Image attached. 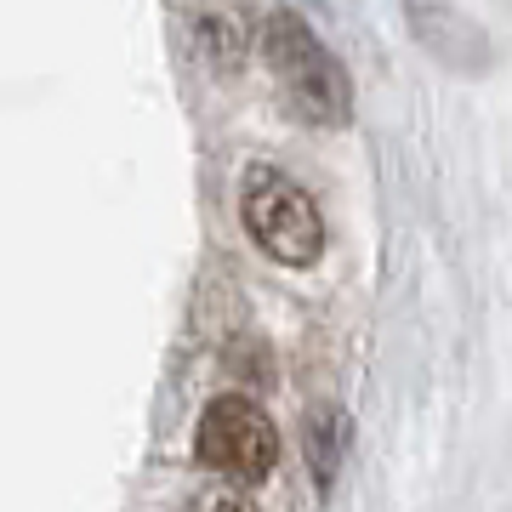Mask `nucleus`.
<instances>
[{"mask_svg":"<svg viewBox=\"0 0 512 512\" xmlns=\"http://www.w3.org/2000/svg\"><path fill=\"white\" fill-rule=\"evenodd\" d=\"M194 450L211 473L234 478V484H262L279 467V427L268 421V410L251 399H211L194 433Z\"/></svg>","mask_w":512,"mask_h":512,"instance_id":"7ed1b4c3","label":"nucleus"},{"mask_svg":"<svg viewBox=\"0 0 512 512\" xmlns=\"http://www.w3.org/2000/svg\"><path fill=\"white\" fill-rule=\"evenodd\" d=\"M245 228L279 268H313L325 256V217L302 183L279 177L274 165H251L245 171Z\"/></svg>","mask_w":512,"mask_h":512,"instance_id":"f03ea898","label":"nucleus"},{"mask_svg":"<svg viewBox=\"0 0 512 512\" xmlns=\"http://www.w3.org/2000/svg\"><path fill=\"white\" fill-rule=\"evenodd\" d=\"M342 444H348V421L342 410H330V404H313L308 421H302V456L313 467V484L330 490L336 484V467H342Z\"/></svg>","mask_w":512,"mask_h":512,"instance_id":"20e7f679","label":"nucleus"},{"mask_svg":"<svg viewBox=\"0 0 512 512\" xmlns=\"http://www.w3.org/2000/svg\"><path fill=\"white\" fill-rule=\"evenodd\" d=\"M188 512H256L245 495H205V501H194Z\"/></svg>","mask_w":512,"mask_h":512,"instance_id":"39448f33","label":"nucleus"},{"mask_svg":"<svg viewBox=\"0 0 512 512\" xmlns=\"http://www.w3.org/2000/svg\"><path fill=\"white\" fill-rule=\"evenodd\" d=\"M262 57L274 69L279 92L291 97V109L313 126H348L353 114V86H348V69L336 63L319 29H313L302 12H268L262 18Z\"/></svg>","mask_w":512,"mask_h":512,"instance_id":"f257e3e1","label":"nucleus"}]
</instances>
